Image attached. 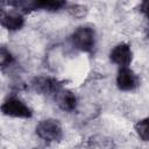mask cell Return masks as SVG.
I'll use <instances>...</instances> for the list:
<instances>
[{"instance_id":"1","label":"cell","mask_w":149,"mask_h":149,"mask_svg":"<svg viewBox=\"0 0 149 149\" xmlns=\"http://www.w3.org/2000/svg\"><path fill=\"white\" fill-rule=\"evenodd\" d=\"M36 135L45 142H59L63 139V128L58 120L56 119H44L41 120L36 128Z\"/></svg>"},{"instance_id":"2","label":"cell","mask_w":149,"mask_h":149,"mask_svg":"<svg viewBox=\"0 0 149 149\" xmlns=\"http://www.w3.org/2000/svg\"><path fill=\"white\" fill-rule=\"evenodd\" d=\"M1 112L3 115L17 119H30L33 116L31 108L20 98L14 95L7 97L3 100L1 105Z\"/></svg>"},{"instance_id":"3","label":"cell","mask_w":149,"mask_h":149,"mask_svg":"<svg viewBox=\"0 0 149 149\" xmlns=\"http://www.w3.org/2000/svg\"><path fill=\"white\" fill-rule=\"evenodd\" d=\"M71 42L76 49L83 52H91L95 45L94 29L88 26L78 27L71 35Z\"/></svg>"},{"instance_id":"4","label":"cell","mask_w":149,"mask_h":149,"mask_svg":"<svg viewBox=\"0 0 149 149\" xmlns=\"http://www.w3.org/2000/svg\"><path fill=\"white\" fill-rule=\"evenodd\" d=\"M31 86L37 93L55 95L63 87V83L52 77H36L33 79Z\"/></svg>"},{"instance_id":"5","label":"cell","mask_w":149,"mask_h":149,"mask_svg":"<svg viewBox=\"0 0 149 149\" xmlns=\"http://www.w3.org/2000/svg\"><path fill=\"white\" fill-rule=\"evenodd\" d=\"M140 85L137 74L128 66H121L116 76V86L120 91H134Z\"/></svg>"},{"instance_id":"6","label":"cell","mask_w":149,"mask_h":149,"mask_svg":"<svg viewBox=\"0 0 149 149\" xmlns=\"http://www.w3.org/2000/svg\"><path fill=\"white\" fill-rule=\"evenodd\" d=\"M109 59L112 63L121 66H128L133 61V51L128 43L121 42L114 45L109 52Z\"/></svg>"},{"instance_id":"7","label":"cell","mask_w":149,"mask_h":149,"mask_svg":"<svg viewBox=\"0 0 149 149\" xmlns=\"http://www.w3.org/2000/svg\"><path fill=\"white\" fill-rule=\"evenodd\" d=\"M1 26L9 30V31H16L20 30L24 26V17L22 14L14 12V10H5L1 12Z\"/></svg>"},{"instance_id":"8","label":"cell","mask_w":149,"mask_h":149,"mask_svg":"<svg viewBox=\"0 0 149 149\" xmlns=\"http://www.w3.org/2000/svg\"><path fill=\"white\" fill-rule=\"evenodd\" d=\"M54 97H55V100L61 109H63L65 112H72L77 108L78 100H77L76 94L72 91L62 87Z\"/></svg>"},{"instance_id":"9","label":"cell","mask_w":149,"mask_h":149,"mask_svg":"<svg viewBox=\"0 0 149 149\" xmlns=\"http://www.w3.org/2000/svg\"><path fill=\"white\" fill-rule=\"evenodd\" d=\"M134 129H135L137 136H139L142 141L149 142V116L139 120V121L135 123Z\"/></svg>"},{"instance_id":"10","label":"cell","mask_w":149,"mask_h":149,"mask_svg":"<svg viewBox=\"0 0 149 149\" xmlns=\"http://www.w3.org/2000/svg\"><path fill=\"white\" fill-rule=\"evenodd\" d=\"M66 0H38L40 9H45L49 12H56L64 8Z\"/></svg>"},{"instance_id":"11","label":"cell","mask_w":149,"mask_h":149,"mask_svg":"<svg viewBox=\"0 0 149 149\" xmlns=\"http://www.w3.org/2000/svg\"><path fill=\"white\" fill-rule=\"evenodd\" d=\"M13 63H14V56L10 54V51L8 49H6V47H1V50H0V64H1V69L5 70V69L9 68Z\"/></svg>"},{"instance_id":"12","label":"cell","mask_w":149,"mask_h":149,"mask_svg":"<svg viewBox=\"0 0 149 149\" xmlns=\"http://www.w3.org/2000/svg\"><path fill=\"white\" fill-rule=\"evenodd\" d=\"M19 7L24 13H30V12H34V10L40 9L38 0H21Z\"/></svg>"},{"instance_id":"13","label":"cell","mask_w":149,"mask_h":149,"mask_svg":"<svg viewBox=\"0 0 149 149\" xmlns=\"http://www.w3.org/2000/svg\"><path fill=\"white\" fill-rule=\"evenodd\" d=\"M68 10H69V13L72 16L78 17V19L84 17L86 15V13H87L86 7L85 6H81V5H71V6L68 7Z\"/></svg>"},{"instance_id":"14","label":"cell","mask_w":149,"mask_h":149,"mask_svg":"<svg viewBox=\"0 0 149 149\" xmlns=\"http://www.w3.org/2000/svg\"><path fill=\"white\" fill-rule=\"evenodd\" d=\"M140 10H141V13L149 20V0H142V1H141Z\"/></svg>"},{"instance_id":"15","label":"cell","mask_w":149,"mask_h":149,"mask_svg":"<svg viewBox=\"0 0 149 149\" xmlns=\"http://www.w3.org/2000/svg\"><path fill=\"white\" fill-rule=\"evenodd\" d=\"M20 1L21 0H3V2H6L8 6H12V7H19Z\"/></svg>"},{"instance_id":"16","label":"cell","mask_w":149,"mask_h":149,"mask_svg":"<svg viewBox=\"0 0 149 149\" xmlns=\"http://www.w3.org/2000/svg\"><path fill=\"white\" fill-rule=\"evenodd\" d=\"M148 37H149V30H148Z\"/></svg>"}]
</instances>
